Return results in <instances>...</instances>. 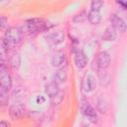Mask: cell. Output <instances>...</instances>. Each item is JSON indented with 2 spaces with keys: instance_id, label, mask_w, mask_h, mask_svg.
Masks as SVG:
<instances>
[{
  "instance_id": "obj_1",
  "label": "cell",
  "mask_w": 127,
  "mask_h": 127,
  "mask_svg": "<svg viewBox=\"0 0 127 127\" xmlns=\"http://www.w3.org/2000/svg\"><path fill=\"white\" fill-rule=\"evenodd\" d=\"M23 36V31L18 27H11L9 28L5 33V38L2 40L7 48L9 50L10 48L16 46L18 43L21 42Z\"/></svg>"
},
{
  "instance_id": "obj_2",
  "label": "cell",
  "mask_w": 127,
  "mask_h": 127,
  "mask_svg": "<svg viewBox=\"0 0 127 127\" xmlns=\"http://www.w3.org/2000/svg\"><path fill=\"white\" fill-rule=\"evenodd\" d=\"M44 29H45V23L43 22V20H40V19H32L28 21L25 26V30L30 33L38 32Z\"/></svg>"
},
{
  "instance_id": "obj_3",
  "label": "cell",
  "mask_w": 127,
  "mask_h": 127,
  "mask_svg": "<svg viewBox=\"0 0 127 127\" xmlns=\"http://www.w3.org/2000/svg\"><path fill=\"white\" fill-rule=\"evenodd\" d=\"M81 111L84 116H86L91 122H96L97 121V114L95 109L86 101H83L81 104Z\"/></svg>"
},
{
  "instance_id": "obj_4",
  "label": "cell",
  "mask_w": 127,
  "mask_h": 127,
  "mask_svg": "<svg viewBox=\"0 0 127 127\" xmlns=\"http://www.w3.org/2000/svg\"><path fill=\"white\" fill-rule=\"evenodd\" d=\"M24 110H25L24 104L20 101H16L10 106L9 113H10V116L13 119H18L24 114Z\"/></svg>"
},
{
  "instance_id": "obj_5",
  "label": "cell",
  "mask_w": 127,
  "mask_h": 127,
  "mask_svg": "<svg viewBox=\"0 0 127 127\" xmlns=\"http://www.w3.org/2000/svg\"><path fill=\"white\" fill-rule=\"evenodd\" d=\"M96 64L99 68H106L110 64V56L107 52H101L98 54Z\"/></svg>"
},
{
  "instance_id": "obj_6",
  "label": "cell",
  "mask_w": 127,
  "mask_h": 127,
  "mask_svg": "<svg viewBox=\"0 0 127 127\" xmlns=\"http://www.w3.org/2000/svg\"><path fill=\"white\" fill-rule=\"evenodd\" d=\"M74 64L76 65V67L78 68H83L86 64H87V59L86 56L84 55V53L81 50H77L74 53Z\"/></svg>"
},
{
  "instance_id": "obj_7",
  "label": "cell",
  "mask_w": 127,
  "mask_h": 127,
  "mask_svg": "<svg viewBox=\"0 0 127 127\" xmlns=\"http://www.w3.org/2000/svg\"><path fill=\"white\" fill-rule=\"evenodd\" d=\"M47 40L52 43L53 45H59L61 43L64 42V35L62 31H56V32H52L48 35Z\"/></svg>"
},
{
  "instance_id": "obj_8",
  "label": "cell",
  "mask_w": 127,
  "mask_h": 127,
  "mask_svg": "<svg viewBox=\"0 0 127 127\" xmlns=\"http://www.w3.org/2000/svg\"><path fill=\"white\" fill-rule=\"evenodd\" d=\"M111 23H112V26L113 28L120 32V33H124L126 31V24L124 22L123 19H121L120 17L116 16V15H113L112 18H111Z\"/></svg>"
},
{
  "instance_id": "obj_9",
  "label": "cell",
  "mask_w": 127,
  "mask_h": 127,
  "mask_svg": "<svg viewBox=\"0 0 127 127\" xmlns=\"http://www.w3.org/2000/svg\"><path fill=\"white\" fill-rule=\"evenodd\" d=\"M64 60H65L64 53L62 52V51H59L52 58V65L55 66V67H60L64 63Z\"/></svg>"
},
{
  "instance_id": "obj_10",
  "label": "cell",
  "mask_w": 127,
  "mask_h": 127,
  "mask_svg": "<svg viewBox=\"0 0 127 127\" xmlns=\"http://www.w3.org/2000/svg\"><path fill=\"white\" fill-rule=\"evenodd\" d=\"M82 86H83V89L86 92L92 91L95 88V86H96V81H95L94 77L92 75H86L85 78H84V80H83Z\"/></svg>"
},
{
  "instance_id": "obj_11",
  "label": "cell",
  "mask_w": 127,
  "mask_h": 127,
  "mask_svg": "<svg viewBox=\"0 0 127 127\" xmlns=\"http://www.w3.org/2000/svg\"><path fill=\"white\" fill-rule=\"evenodd\" d=\"M45 91H46V93L50 96V98L51 97H53V96H55L56 94H58L61 90H60V88H59V85H58V82H50V83H48L47 85H46V88H45Z\"/></svg>"
},
{
  "instance_id": "obj_12",
  "label": "cell",
  "mask_w": 127,
  "mask_h": 127,
  "mask_svg": "<svg viewBox=\"0 0 127 127\" xmlns=\"http://www.w3.org/2000/svg\"><path fill=\"white\" fill-rule=\"evenodd\" d=\"M67 78V72L64 68H60L55 73V81L58 83H64L66 81Z\"/></svg>"
},
{
  "instance_id": "obj_13",
  "label": "cell",
  "mask_w": 127,
  "mask_h": 127,
  "mask_svg": "<svg viewBox=\"0 0 127 127\" xmlns=\"http://www.w3.org/2000/svg\"><path fill=\"white\" fill-rule=\"evenodd\" d=\"M87 18H88V21L93 24V25H96L100 22L101 20V15L99 13V11H94V10H90L88 15H87Z\"/></svg>"
},
{
  "instance_id": "obj_14",
  "label": "cell",
  "mask_w": 127,
  "mask_h": 127,
  "mask_svg": "<svg viewBox=\"0 0 127 127\" xmlns=\"http://www.w3.org/2000/svg\"><path fill=\"white\" fill-rule=\"evenodd\" d=\"M116 30L113 28V26L112 27H108L106 30H105V32H104V34H103V40L104 41H114L115 40V38H116V32H115Z\"/></svg>"
},
{
  "instance_id": "obj_15",
  "label": "cell",
  "mask_w": 127,
  "mask_h": 127,
  "mask_svg": "<svg viewBox=\"0 0 127 127\" xmlns=\"http://www.w3.org/2000/svg\"><path fill=\"white\" fill-rule=\"evenodd\" d=\"M97 109L101 113H106L108 110V104L104 98H98L97 99Z\"/></svg>"
},
{
  "instance_id": "obj_16",
  "label": "cell",
  "mask_w": 127,
  "mask_h": 127,
  "mask_svg": "<svg viewBox=\"0 0 127 127\" xmlns=\"http://www.w3.org/2000/svg\"><path fill=\"white\" fill-rule=\"evenodd\" d=\"M0 102L2 105H6L8 102V90L0 86Z\"/></svg>"
},
{
  "instance_id": "obj_17",
  "label": "cell",
  "mask_w": 127,
  "mask_h": 127,
  "mask_svg": "<svg viewBox=\"0 0 127 127\" xmlns=\"http://www.w3.org/2000/svg\"><path fill=\"white\" fill-rule=\"evenodd\" d=\"M10 63H11V65H12L13 68H18L19 65H20V56L18 54H14L11 57Z\"/></svg>"
},
{
  "instance_id": "obj_18",
  "label": "cell",
  "mask_w": 127,
  "mask_h": 127,
  "mask_svg": "<svg viewBox=\"0 0 127 127\" xmlns=\"http://www.w3.org/2000/svg\"><path fill=\"white\" fill-rule=\"evenodd\" d=\"M63 98H64L63 92H62V91H60V92H59L58 94H56L55 96L51 97V102H52L53 104H55V105H58V104H60V103L62 102Z\"/></svg>"
},
{
  "instance_id": "obj_19",
  "label": "cell",
  "mask_w": 127,
  "mask_h": 127,
  "mask_svg": "<svg viewBox=\"0 0 127 127\" xmlns=\"http://www.w3.org/2000/svg\"><path fill=\"white\" fill-rule=\"evenodd\" d=\"M103 5L102 0H92L91 1V10L94 11H99Z\"/></svg>"
},
{
  "instance_id": "obj_20",
  "label": "cell",
  "mask_w": 127,
  "mask_h": 127,
  "mask_svg": "<svg viewBox=\"0 0 127 127\" xmlns=\"http://www.w3.org/2000/svg\"><path fill=\"white\" fill-rule=\"evenodd\" d=\"M85 18H86L85 14H84V13H80L79 15H76V16L73 18V21H74V22H82V21H84Z\"/></svg>"
},
{
  "instance_id": "obj_21",
  "label": "cell",
  "mask_w": 127,
  "mask_h": 127,
  "mask_svg": "<svg viewBox=\"0 0 127 127\" xmlns=\"http://www.w3.org/2000/svg\"><path fill=\"white\" fill-rule=\"evenodd\" d=\"M0 20H1V23H0L1 24V28L3 29L5 27V25H6V23H7V19H6L5 16H1V19Z\"/></svg>"
},
{
  "instance_id": "obj_22",
  "label": "cell",
  "mask_w": 127,
  "mask_h": 127,
  "mask_svg": "<svg viewBox=\"0 0 127 127\" xmlns=\"http://www.w3.org/2000/svg\"><path fill=\"white\" fill-rule=\"evenodd\" d=\"M10 124L8 122H5V121H1L0 122V127H9Z\"/></svg>"
},
{
  "instance_id": "obj_23",
  "label": "cell",
  "mask_w": 127,
  "mask_h": 127,
  "mask_svg": "<svg viewBox=\"0 0 127 127\" xmlns=\"http://www.w3.org/2000/svg\"><path fill=\"white\" fill-rule=\"evenodd\" d=\"M117 2L123 7V8H125V9H127V3H124L122 0H117Z\"/></svg>"
},
{
  "instance_id": "obj_24",
  "label": "cell",
  "mask_w": 127,
  "mask_h": 127,
  "mask_svg": "<svg viewBox=\"0 0 127 127\" xmlns=\"http://www.w3.org/2000/svg\"><path fill=\"white\" fill-rule=\"evenodd\" d=\"M1 1H2V0H1Z\"/></svg>"
}]
</instances>
